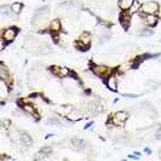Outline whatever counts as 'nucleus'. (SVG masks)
Returning <instances> with one entry per match:
<instances>
[{"instance_id": "1", "label": "nucleus", "mask_w": 161, "mask_h": 161, "mask_svg": "<svg viewBox=\"0 0 161 161\" xmlns=\"http://www.w3.org/2000/svg\"><path fill=\"white\" fill-rule=\"evenodd\" d=\"M141 10H142V12L145 13V15H153V13H156L158 12L159 6L154 1H148V3H145V4L142 5Z\"/></svg>"}, {"instance_id": "2", "label": "nucleus", "mask_w": 161, "mask_h": 161, "mask_svg": "<svg viewBox=\"0 0 161 161\" xmlns=\"http://www.w3.org/2000/svg\"><path fill=\"white\" fill-rule=\"evenodd\" d=\"M17 35V29L16 28H8L6 30H4L3 33V41L10 42L12 41Z\"/></svg>"}, {"instance_id": "3", "label": "nucleus", "mask_w": 161, "mask_h": 161, "mask_svg": "<svg viewBox=\"0 0 161 161\" xmlns=\"http://www.w3.org/2000/svg\"><path fill=\"white\" fill-rule=\"evenodd\" d=\"M127 118H128V114L126 111H119L113 116V122L118 126H121V125H124V122L127 120Z\"/></svg>"}, {"instance_id": "4", "label": "nucleus", "mask_w": 161, "mask_h": 161, "mask_svg": "<svg viewBox=\"0 0 161 161\" xmlns=\"http://www.w3.org/2000/svg\"><path fill=\"white\" fill-rule=\"evenodd\" d=\"M18 141H19V143L23 144L24 147H30L33 144L32 137L29 135H27V133H21V135L18 136Z\"/></svg>"}, {"instance_id": "5", "label": "nucleus", "mask_w": 161, "mask_h": 161, "mask_svg": "<svg viewBox=\"0 0 161 161\" xmlns=\"http://www.w3.org/2000/svg\"><path fill=\"white\" fill-rule=\"evenodd\" d=\"M70 143H72V145H73L75 149H83L85 145H86V142H85L83 138H79V137L72 138Z\"/></svg>"}, {"instance_id": "6", "label": "nucleus", "mask_w": 161, "mask_h": 161, "mask_svg": "<svg viewBox=\"0 0 161 161\" xmlns=\"http://www.w3.org/2000/svg\"><path fill=\"white\" fill-rule=\"evenodd\" d=\"M133 3H135V0H119V8L124 11L131 10Z\"/></svg>"}, {"instance_id": "7", "label": "nucleus", "mask_w": 161, "mask_h": 161, "mask_svg": "<svg viewBox=\"0 0 161 161\" xmlns=\"http://www.w3.org/2000/svg\"><path fill=\"white\" fill-rule=\"evenodd\" d=\"M143 17H144V22H145L147 25L154 27V25L158 23V17L155 16V13H153V15H147V16H143Z\"/></svg>"}, {"instance_id": "8", "label": "nucleus", "mask_w": 161, "mask_h": 161, "mask_svg": "<svg viewBox=\"0 0 161 161\" xmlns=\"http://www.w3.org/2000/svg\"><path fill=\"white\" fill-rule=\"evenodd\" d=\"M52 72L56 74V75L58 76H67L68 74H69V72H68L67 68L64 67H52Z\"/></svg>"}, {"instance_id": "9", "label": "nucleus", "mask_w": 161, "mask_h": 161, "mask_svg": "<svg viewBox=\"0 0 161 161\" xmlns=\"http://www.w3.org/2000/svg\"><path fill=\"white\" fill-rule=\"evenodd\" d=\"M8 92H10V91H8V84L5 83V80L1 79V83H0V96H1V98L4 99L8 94Z\"/></svg>"}, {"instance_id": "10", "label": "nucleus", "mask_w": 161, "mask_h": 161, "mask_svg": "<svg viewBox=\"0 0 161 161\" xmlns=\"http://www.w3.org/2000/svg\"><path fill=\"white\" fill-rule=\"evenodd\" d=\"M107 86L109 87V90H111V91H116L118 84H116V79H115V76L111 75L108 78V80H107Z\"/></svg>"}, {"instance_id": "11", "label": "nucleus", "mask_w": 161, "mask_h": 161, "mask_svg": "<svg viewBox=\"0 0 161 161\" xmlns=\"http://www.w3.org/2000/svg\"><path fill=\"white\" fill-rule=\"evenodd\" d=\"M67 118L70 120V121H76V120H80L83 118V115L79 113V111H75V110H72L69 114L67 115Z\"/></svg>"}, {"instance_id": "12", "label": "nucleus", "mask_w": 161, "mask_h": 161, "mask_svg": "<svg viewBox=\"0 0 161 161\" xmlns=\"http://www.w3.org/2000/svg\"><path fill=\"white\" fill-rule=\"evenodd\" d=\"M59 29H61V22H59L58 19L52 21V22H51V24H50V30H51V32L56 33V32H58Z\"/></svg>"}, {"instance_id": "13", "label": "nucleus", "mask_w": 161, "mask_h": 161, "mask_svg": "<svg viewBox=\"0 0 161 161\" xmlns=\"http://www.w3.org/2000/svg\"><path fill=\"white\" fill-rule=\"evenodd\" d=\"M120 22L121 24L124 25V28H128V24H130V16L126 15V13H122L120 16Z\"/></svg>"}, {"instance_id": "14", "label": "nucleus", "mask_w": 161, "mask_h": 161, "mask_svg": "<svg viewBox=\"0 0 161 161\" xmlns=\"http://www.w3.org/2000/svg\"><path fill=\"white\" fill-rule=\"evenodd\" d=\"M57 110L59 111V114H64V115H68L72 110H73V108L72 107H69V105H62V107H59V108H57Z\"/></svg>"}, {"instance_id": "15", "label": "nucleus", "mask_w": 161, "mask_h": 161, "mask_svg": "<svg viewBox=\"0 0 161 161\" xmlns=\"http://www.w3.org/2000/svg\"><path fill=\"white\" fill-rule=\"evenodd\" d=\"M90 40H91V38H90V34L87 33H84L81 36H80V42L83 44V45H86V46H89V44H90Z\"/></svg>"}, {"instance_id": "16", "label": "nucleus", "mask_w": 161, "mask_h": 161, "mask_svg": "<svg viewBox=\"0 0 161 161\" xmlns=\"http://www.w3.org/2000/svg\"><path fill=\"white\" fill-rule=\"evenodd\" d=\"M11 10H12V12H15V13H19V12L22 11V4H21V3H15V4H12Z\"/></svg>"}, {"instance_id": "17", "label": "nucleus", "mask_w": 161, "mask_h": 161, "mask_svg": "<svg viewBox=\"0 0 161 161\" xmlns=\"http://www.w3.org/2000/svg\"><path fill=\"white\" fill-rule=\"evenodd\" d=\"M94 72H96V73H98L99 75H107L108 69H107L105 67H96L94 68Z\"/></svg>"}, {"instance_id": "18", "label": "nucleus", "mask_w": 161, "mask_h": 161, "mask_svg": "<svg viewBox=\"0 0 161 161\" xmlns=\"http://www.w3.org/2000/svg\"><path fill=\"white\" fill-rule=\"evenodd\" d=\"M50 153H51V148H47V147L42 148L41 150H40V158H45V156L50 155Z\"/></svg>"}, {"instance_id": "19", "label": "nucleus", "mask_w": 161, "mask_h": 161, "mask_svg": "<svg viewBox=\"0 0 161 161\" xmlns=\"http://www.w3.org/2000/svg\"><path fill=\"white\" fill-rule=\"evenodd\" d=\"M23 109L25 110V111H28V113H30V114H33V115H35V109H34L33 105H30V104H24L23 105Z\"/></svg>"}, {"instance_id": "20", "label": "nucleus", "mask_w": 161, "mask_h": 161, "mask_svg": "<svg viewBox=\"0 0 161 161\" xmlns=\"http://www.w3.org/2000/svg\"><path fill=\"white\" fill-rule=\"evenodd\" d=\"M153 35V32L150 29H142L141 30V36H150Z\"/></svg>"}, {"instance_id": "21", "label": "nucleus", "mask_w": 161, "mask_h": 161, "mask_svg": "<svg viewBox=\"0 0 161 161\" xmlns=\"http://www.w3.org/2000/svg\"><path fill=\"white\" fill-rule=\"evenodd\" d=\"M141 8H142V6H139V3H138L137 0H135L133 5H132V8H131V11H132V12H136V11H138Z\"/></svg>"}, {"instance_id": "22", "label": "nucleus", "mask_w": 161, "mask_h": 161, "mask_svg": "<svg viewBox=\"0 0 161 161\" xmlns=\"http://www.w3.org/2000/svg\"><path fill=\"white\" fill-rule=\"evenodd\" d=\"M47 124H49V125H58L59 121L56 120V119H49V120H47Z\"/></svg>"}, {"instance_id": "23", "label": "nucleus", "mask_w": 161, "mask_h": 161, "mask_svg": "<svg viewBox=\"0 0 161 161\" xmlns=\"http://www.w3.org/2000/svg\"><path fill=\"white\" fill-rule=\"evenodd\" d=\"M8 12H10V11L8 10V8H5V6H3V8H1V13H3L4 16H8Z\"/></svg>"}, {"instance_id": "24", "label": "nucleus", "mask_w": 161, "mask_h": 161, "mask_svg": "<svg viewBox=\"0 0 161 161\" xmlns=\"http://www.w3.org/2000/svg\"><path fill=\"white\" fill-rule=\"evenodd\" d=\"M155 138L156 139H159V141H161V128L156 132V135H155Z\"/></svg>"}, {"instance_id": "25", "label": "nucleus", "mask_w": 161, "mask_h": 161, "mask_svg": "<svg viewBox=\"0 0 161 161\" xmlns=\"http://www.w3.org/2000/svg\"><path fill=\"white\" fill-rule=\"evenodd\" d=\"M144 152L147 153V154H152V150H150L149 148H145V149H144Z\"/></svg>"}, {"instance_id": "26", "label": "nucleus", "mask_w": 161, "mask_h": 161, "mask_svg": "<svg viewBox=\"0 0 161 161\" xmlns=\"http://www.w3.org/2000/svg\"><path fill=\"white\" fill-rule=\"evenodd\" d=\"M92 124H93V122H89V124H87V125L85 126V130H87V128H89L90 126H92Z\"/></svg>"}]
</instances>
